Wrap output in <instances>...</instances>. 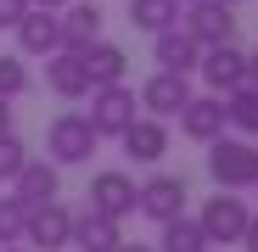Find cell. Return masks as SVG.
Listing matches in <instances>:
<instances>
[{"mask_svg": "<svg viewBox=\"0 0 258 252\" xmlns=\"http://www.w3.org/2000/svg\"><path fill=\"white\" fill-rule=\"evenodd\" d=\"M208 180L219 191H252L258 185V140H247V135L208 140Z\"/></svg>", "mask_w": 258, "mask_h": 252, "instance_id": "obj_1", "label": "cell"}, {"mask_svg": "<svg viewBox=\"0 0 258 252\" xmlns=\"http://www.w3.org/2000/svg\"><path fill=\"white\" fill-rule=\"evenodd\" d=\"M101 151V135L90 129V118L84 112H62L51 118V129H45V157L56 168H79V162H90Z\"/></svg>", "mask_w": 258, "mask_h": 252, "instance_id": "obj_2", "label": "cell"}, {"mask_svg": "<svg viewBox=\"0 0 258 252\" xmlns=\"http://www.w3.org/2000/svg\"><path fill=\"white\" fill-rule=\"evenodd\" d=\"M247 219H252V207H247L241 191H219V196H208L202 213H197L208 246H230V241H241V235H247Z\"/></svg>", "mask_w": 258, "mask_h": 252, "instance_id": "obj_3", "label": "cell"}, {"mask_svg": "<svg viewBox=\"0 0 258 252\" xmlns=\"http://www.w3.org/2000/svg\"><path fill=\"white\" fill-rule=\"evenodd\" d=\"M90 129L101 135V140H118L129 123L141 118V101H135V90L129 84H101V90H90Z\"/></svg>", "mask_w": 258, "mask_h": 252, "instance_id": "obj_4", "label": "cell"}, {"mask_svg": "<svg viewBox=\"0 0 258 252\" xmlns=\"http://www.w3.org/2000/svg\"><path fill=\"white\" fill-rule=\"evenodd\" d=\"M68 235H73V207H68L62 196L28 207V219H23V246H34V252H62Z\"/></svg>", "mask_w": 258, "mask_h": 252, "instance_id": "obj_5", "label": "cell"}, {"mask_svg": "<svg viewBox=\"0 0 258 252\" xmlns=\"http://www.w3.org/2000/svg\"><path fill=\"white\" fill-rule=\"evenodd\" d=\"M185 174H152L146 185H135V213L152 219V224H168L185 213Z\"/></svg>", "mask_w": 258, "mask_h": 252, "instance_id": "obj_6", "label": "cell"}, {"mask_svg": "<svg viewBox=\"0 0 258 252\" xmlns=\"http://www.w3.org/2000/svg\"><path fill=\"white\" fill-rule=\"evenodd\" d=\"M236 6H225V0H191V6L180 12V28L197 39V45L208 51V45H230L236 39V17H230Z\"/></svg>", "mask_w": 258, "mask_h": 252, "instance_id": "obj_7", "label": "cell"}, {"mask_svg": "<svg viewBox=\"0 0 258 252\" xmlns=\"http://www.w3.org/2000/svg\"><path fill=\"white\" fill-rule=\"evenodd\" d=\"M12 34H17V56H39V62H45L51 51H62V23L45 6H28Z\"/></svg>", "mask_w": 258, "mask_h": 252, "instance_id": "obj_8", "label": "cell"}, {"mask_svg": "<svg viewBox=\"0 0 258 252\" xmlns=\"http://www.w3.org/2000/svg\"><path fill=\"white\" fill-rule=\"evenodd\" d=\"M174 118H180V135H185V140H197V146L219 140V135L230 129V118H225V96H191Z\"/></svg>", "mask_w": 258, "mask_h": 252, "instance_id": "obj_9", "label": "cell"}, {"mask_svg": "<svg viewBox=\"0 0 258 252\" xmlns=\"http://www.w3.org/2000/svg\"><path fill=\"white\" fill-rule=\"evenodd\" d=\"M84 196H90V213H107V219H129L135 213V180H129L123 168H101Z\"/></svg>", "mask_w": 258, "mask_h": 252, "instance_id": "obj_10", "label": "cell"}, {"mask_svg": "<svg viewBox=\"0 0 258 252\" xmlns=\"http://www.w3.org/2000/svg\"><path fill=\"white\" fill-rule=\"evenodd\" d=\"M141 107H146V118H174L185 101H191V73H152L146 84H141V96H135Z\"/></svg>", "mask_w": 258, "mask_h": 252, "instance_id": "obj_11", "label": "cell"}, {"mask_svg": "<svg viewBox=\"0 0 258 252\" xmlns=\"http://www.w3.org/2000/svg\"><path fill=\"white\" fill-rule=\"evenodd\" d=\"M197 73L208 78V90L213 96H225V90H236V84H247V51L236 45H208L202 51V62H197Z\"/></svg>", "mask_w": 258, "mask_h": 252, "instance_id": "obj_12", "label": "cell"}, {"mask_svg": "<svg viewBox=\"0 0 258 252\" xmlns=\"http://www.w3.org/2000/svg\"><path fill=\"white\" fill-rule=\"evenodd\" d=\"M62 23V51H84V45H96L101 28H107V12L96 6V0H68V6L56 12Z\"/></svg>", "mask_w": 258, "mask_h": 252, "instance_id": "obj_13", "label": "cell"}, {"mask_svg": "<svg viewBox=\"0 0 258 252\" xmlns=\"http://www.w3.org/2000/svg\"><path fill=\"white\" fill-rule=\"evenodd\" d=\"M12 196H17L23 207H39V202L62 196V168H56L51 157H28V162L17 168V180H12Z\"/></svg>", "mask_w": 258, "mask_h": 252, "instance_id": "obj_14", "label": "cell"}, {"mask_svg": "<svg viewBox=\"0 0 258 252\" xmlns=\"http://www.w3.org/2000/svg\"><path fill=\"white\" fill-rule=\"evenodd\" d=\"M118 146H123V157H129V162H146V168H152V162H163V151H168V123L141 112V118L118 135Z\"/></svg>", "mask_w": 258, "mask_h": 252, "instance_id": "obj_15", "label": "cell"}, {"mask_svg": "<svg viewBox=\"0 0 258 252\" xmlns=\"http://www.w3.org/2000/svg\"><path fill=\"white\" fill-rule=\"evenodd\" d=\"M152 56H157V67L163 73H197V62H202V45L174 23V28H163V34H152Z\"/></svg>", "mask_w": 258, "mask_h": 252, "instance_id": "obj_16", "label": "cell"}, {"mask_svg": "<svg viewBox=\"0 0 258 252\" xmlns=\"http://www.w3.org/2000/svg\"><path fill=\"white\" fill-rule=\"evenodd\" d=\"M45 84L62 101H84V96H90V73H84L79 51H51L45 56Z\"/></svg>", "mask_w": 258, "mask_h": 252, "instance_id": "obj_17", "label": "cell"}, {"mask_svg": "<svg viewBox=\"0 0 258 252\" xmlns=\"http://www.w3.org/2000/svg\"><path fill=\"white\" fill-rule=\"evenodd\" d=\"M79 62H84V73H90V90H101V84H123V73H129V56H123V45H112V39L84 45Z\"/></svg>", "mask_w": 258, "mask_h": 252, "instance_id": "obj_18", "label": "cell"}, {"mask_svg": "<svg viewBox=\"0 0 258 252\" xmlns=\"http://www.w3.org/2000/svg\"><path fill=\"white\" fill-rule=\"evenodd\" d=\"M123 241V230H118V219H107V213H73V235H68V246H79V252H112Z\"/></svg>", "mask_w": 258, "mask_h": 252, "instance_id": "obj_19", "label": "cell"}, {"mask_svg": "<svg viewBox=\"0 0 258 252\" xmlns=\"http://www.w3.org/2000/svg\"><path fill=\"white\" fill-rule=\"evenodd\" d=\"M225 118H230V129H241L247 140H258V84L225 90Z\"/></svg>", "mask_w": 258, "mask_h": 252, "instance_id": "obj_20", "label": "cell"}, {"mask_svg": "<svg viewBox=\"0 0 258 252\" xmlns=\"http://www.w3.org/2000/svg\"><path fill=\"white\" fill-rule=\"evenodd\" d=\"M180 0H129V23H135L141 34H163V28H174L180 23Z\"/></svg>", "mask_w": 258, "mask_h": 252, "instance_id": "obj_21", "label": "cell"}, {"mask_svg": "<svg viewBox=\"0 0 258 252\" xmlns=\"http://www.w3.org/2000/svg\"><path fill=\"white\" fill-rule=\"evenodd\" d=\"M157 230H163L157 252H208V235H202V224H197L191 213H180V219H168V224H157Z\"/></svg>", "mask_w": 258, "mask_h": 252, "instance_id": "obj_22", "label": "cell"}, {"mask_svg": "<svg viewBox=\"0 0 258 252\" xmlns=\"http://www.w3.org/2000/svg\"><path fill=\"white\" fill-rule=\"evenodd\" d=\"M23 219H28V207H23L17 196H0V246L23 241Z\"/></svg>", "mask_w": 258, "mask_h": 252, "instance_id": "obj_23", "label": "cell"}, {"mask_svg": "<svg viewBox=\"0 0 258 252\" xmlns=\"http://www.w3.org/2000/svg\"><path fill=\"white\" fill-rule=\"evenodd\" d=\"M23 162H28V146H23V140L6 129V135H0V185H12Z\"/></svg>", "mask_w": 258, "mask_h": 252, "instance_id": "obj_24", "label": "cell"}, {"mask_svg": "<svg viewBox=\"0 0 258 252\" xmlns=\"http://www.w3.org/2000/svg\"><path fill=\"white\" fill-rule=\"evenodd\" d=\"M23 90H28V67H23V56H0V96L17 101Z\"/></svg>", "mask_w": 258, "mask_h": 252, "instance_id": "obj_25", "label": "cell"}, {"mask_svg": "<svg viewBox=\"0 0 258 252\" xmlns=\"http://www.w3.org/2000/svg\"><path fill=\"white\" fill-rule=\"evenodd\" d=\"M23 12H28V0H0V28H17Z\"/></svg>", "mask_w": 258, "mask_h": 252, "instance_id": "obj_26", "label": "cell"}, {"mask_svg": "<svg viewBox=\"0 0 258 252\" xmlns=\"http://www.w3.org/2000/svg\"><path fill=\"white\" fill-rule=\"evenodd\" d=\"M241 246H247V252H258V213L247 219V235H241Z\"/></svg>", "mask_w": 258, "mask_h": 252, "instance_id": "obj_27", "label": "cell"}, {"mask_svg": "<svg viewBox=\"0 0 258 252\" xmlns=\"http://www.w3.org/2000/svg\"><path fill=\"white\" fill-rule=\"evenodd\" d=\"M112 252H157V246H146V241H118Z\"/></svg>", "mask_w": 258, "mask_h": 252, "instance_id": "obj_28", "label": "cell"}, {"mask_svg": "<svg viewBox=\"0 0 258 252\" xmlns=\"http://www.w3.org/2000/svg\"><path fill=\"white\" fill-rule=\"evenodd\" d=\"M6 129H12V101L0 96V135H6Z\"/></svg>", "mask_w": 258, "mask_h": 252, "instance_id": "obj_29", "label": "cell"}, {"mask_svg": "<svg viewBox=\"0 0 258 252\" xmlns=\"http://www.w3.org/2000/svg\"><path fill=\"white\" fill-rule=\"evenodd\" d=\"M247 84H258V51H247Z\"/></svg>", "mask_w": 258, "mask_h": 252, "instance_id": "obj_30", "label": "cell"}, {"mask_svg": "<svg viewBox=\"0 0 258 252\" xmlns=\"http://www.w3.org/2000/svg\"><path fill=\"white\" fill-rule=\"evenodd\" d=\"M28 6H45V12H62L68 0H28Z\"/></svg>", "mask_w": 258, "mask_h": 252, "instance_id": "obj_31", "label": "cell"}, {"mask_svg": "<svg viewBox=\"0 0 258 252\" xmlns=\"http://www.w3.org/2000/svg\"><path fill=\"white\" fill-rule=\"evenodd\" d=\"M0 252H34V246H23V241H12V246H0Z\"/></svg>", "mask_w": 258, "mask_h": 252, "instance_id": "obj_32", "label": "cell"}, {"mask_svg": "<svg viewBox=\"0 0 258 252\" xmlns=\"http://www.w3.org/2000/svg\"><path fill=\"white\" fill-rule=\"evenodd\" d=\"M225 6H241V0H225Z\"/></svg>", "mask_w": 258, "mask_h": 252, "instance_id": "obj_33", "label": "cell"}, {"mask_svg": "<svg viewBox=\"0 0 258 252\" xmlns=\"http://www.w3.org/2000/svg\"><path fill=\"white\" fill-rule=\"evenodd\" d=\"M180 6H191V0H180Z\"/></svg>", "mask_w": 258, "mask_h": 252, "instance_id": "obj_34", "label": "cell"}, {"mask_svg": "<svg viewBox=\"0 0 258 252\" xmlns=\"http://www.w3.org/2000/svg\"><path fill=\"white\" fill-rule=\"evenodd\" d=\"M252 191H258V185H252Z\"/></svg>", "mask_w": 258, "mask_h": 252, "instance_id": "obj_35", "label": "cell"}]
</instances>
